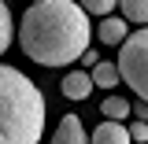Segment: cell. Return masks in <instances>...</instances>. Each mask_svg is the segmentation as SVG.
Instances as JSON below:
<instances>
[{
  "label": "cell",
  "mask_w": 148,
  "mask_h": 144,
  "mask_svg": "<svg viewBox=\"0 0 148 144\" xmlns=\"http://www.w3.org/2000/svg\"><path fill=\"white\" fill-rule=\"evenodd\" d=\"M45 115V92L22 70L0 63V144H41Z\"/></svg>",
  "instance_id": "cell-2"
},
{
  "label": "cell",
  "mask_w": 148,
  "mask_h": 144,
  "mask_svg": "<svg viewBox=\"0 0 148 144\" xmlns=\"http://www.w3.org/2000/svg\"><path fill=\"white\" fill-rule=\"evenodd\" d=\"M115 67H119V78L137 92V100L148 104V26H141L137 33H130L119 44Z\"/></svg>",
  "instance_id": "cell-3"
},
{
  "label": "cell",
  "mask_w": 148,
  "mask_h": 144,
  "mask_svg": "<svg viewBox=\"0 0 148 144\" xmlns=\"http://www.w3.org/2000/svg\"><path fill=\"white\" fill-rule=\"evenodd\" d=\"M11 33H15V22H11V11H8V4L0 0V55L11 48Z\"/></svg>",
  "instance_id": "cell-11"
},
{
  "label": "cell",
  "mask_w": 148,
  "mask_h": 144,
  "mask_svg": "<svg viewBox=\"0 0 148 144\" xmlns=\"http://www.w3.org/2000/svg\"><path fill=\"white\" fill-rule=\"evenodd\" d=\"M130 141L148 144V122H133V126H130Z\"/></svg>",
  "instance_id": "cell-13"
},
{
  "label": "cell",
  "mask_w": 148,
  "mask_h": 144,
  "mask_svg": "<svg viewBox=\"0 0 148 144\" xmlns=\"http://www.w3.org/2000/svg\"><path fill=\"white\" fill-rule=\"evenodd\" d=\"M100 115H104L108 122H122V118H130V104L122 96H108V100L100 104Z\"/></svg>",
  "instance_id": "cell-10"
},
{
  "label": "cell",
  "mask_w": 148,
  "mask_h": 144,
  "mask_svg": "<svg viewBox=\"0 0 148 144\" xmlns=\"http://www.w3.org/2000/svg\"><path fill=\"white\" fill-rule=\"evenodd\" d=\"M78 8H82L85 15H100V18H108L111 8H119V0H78Z\"/></svg>",
  "instance_id": "cell-12"
},
{
  "label": "cell",
  "mask_w": 148,
  "mask_h": 144,
  "mask_svg": "<svg viewBox=\"0 0 148 144\" xmlns=\"http://www.w3.org/2000/svg\"><path fill=\"white\" fill-rule=\"evenodd\" d=\"M52 144H89L85 129H82V118H78V115H63V118H59V126H56Z\"/></svg>",
  "instance_id": "cell-5"
},
{
  "label": "cell",
  "mask_w": 148,
  "mask_h": 144,
  "mask_svg": "<svg viewBox=\"0 0 148 144\" xmlns=\"http://www.w3.org/2000/svg\"><path fill=\"white\" fill-rule=\"evenodd\" d=\"M92 26L74 0H37L18 22V44L41 67H67L89 52Z\"/></svg>",
  "instance_id": "cell-1"
},
{
  "label": "cell",
  "mask_w": 148,
  "mask_h": 144,
  "mask_svg": "<svg viewBox=\"0 0 148 144\" xmlns=\"http://www.w3.org/2000/svg\"><path fill=\"white\" fill-rule=\"evenodd\" d=\"M96 37H100V44H122V41L130 37V22L122 15H108V18H100Z\"/></svg>",
  "instance_id": "cell-4"
},
{
  "label": "cell",
  "mask_w": 148,
  "mask_h": 144,
  "mask_svg": "<svg viewBox=\"0 0 148 144\" xmlns=\"http://www.w3.org/2000/svg\"><path fill=\"white\" fill-rule=\"evenodd\" d=\"M133 111V115H137V122H148V104L145 100H141V104H137V107H130Z\"/></svg>",
  "instance_id": "cell-14"
},
{
  "label": "cell",
  "mask_w": 148,
  "mask_h": 144,
  "mask_svg": "<svg viewBox=\"0 0 148 144\" xmlns=\"http://www.w3.org/2000/svg\"><path fill=\"white\" fill-rule=\"evenodd\" d=\"M89 78H92V85H100V89H115V85L122 81V78H119V67H115V63H96Z\"/></svg>",
  "instance_id": "cell-8"
},
{
  "label": "cell",
  "mask_w": 148,
  "mask_h": 144,
  "mask_svg": "<svg viewBox=\"0 0 148 144\" xmlns=\"http://www.w3.org/2000/svg\"><path fill=\"white\" fill-rule=\"evenodd\" d=\"M119 8H122V18L126 22L148 26V0H119Z\"/></svg>",
  "instance_id": "cell-9"
},
{
  "label": "cell",
  "mask_w": 148,
  "mask_h": 144,
  "mask_svg": "<svg viewBox=\"0 0 148 144\" xmlns=\"http://www.w3.org/2000/svg\"><path fill=\"white\" fill-rule=\"evenodd\" d=\"M89 144H133L130 141V126H122V122H100L92 129Z\"/></svg>",
  "instance_id": "cell-6"
},
{
  "label": "cell",
  "mask_w": 148,
  "mask_h": 144,
  "mask_svg": "<svg viewBox=\"0 0 148 144\" xmlns=\"http://www.w3.org/2000/svg\"><path fill=\"white\" fill-rule=\"evenodd\" d=\"M59 89H63L67 100H85V96L92 92V78H89V74H82V70H71L67 78H63Z\"/></svg>",
  "instance_id": "cell-7"
}]
</instances>
